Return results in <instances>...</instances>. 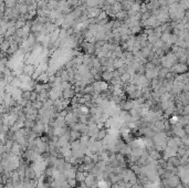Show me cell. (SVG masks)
Here are the masks:
<instances>
[{"instance_id":"6da1fadb","label":"cell","mask_w":189,"mask_h":188,"mask_svg":"<svg viewBox=\"0 0 189 188\" xmlns=\"http://www.w3.org/2000/svg\"><path fill=\"white\" fill-rule=\"evenodd\" d=\"M173 71H175L176 73H178V74H180V73H184L187 71V65L184 63H181V62H179V63L175 64L174 65V69Z\"/></svg>"},{"instance_id":"3957f363","label":"cell","mask_w":189,"mask_h":188,"mask_svg":"<svg viewBox=\"0 0 189 188\" xmlns=\"http://www.w3.org/2000/svg\"><path fill=\"white\" fill-rule=\"evenodd\" d=\"M113 74L111 72H105L103 73V79H104V81H111L113 80Z\"/></svg>"},{"instance_id":"277c9868","label":"cell","mask_w":189,"mask_h":188,"mask_svg":"<svg viewBox=\"0 0 189 188\" xmlns=\"http://www.w3.org/2000/svg\"><path fill=\"white\" fill-rule=\"evenodd\" d=\"M84 173H77V176H75V178H77V180H80V181H83V180L86 179V177L83 175Z\"/></svg>"},{"instance_id":"7a4b0ae2","label":"cell","mask_w":189,"mask_h":188,"mask_svg":"<svg viewBox=\"0 0 189 188\" xmlns=\"http://www.w3.org/2000/svg\"><path fill=\"white\" fill-rule=\"evenodd\" d=\"M74 91H72L71 89H66L63 91V97H64L65 100H69V99H71L73 95H74Z\"/></svg>"},{"instance_id":"5b68a950","label":"cell","mask_w":189,"mask_h":188,"mask_svg":"<svg viewBox=\"0 0 189 188\" xmlns=\"http://www.w3.org/2000/svg\"><path fill=\"white\" fill-rule=\"evenodd\" d=\"M121 80L124 82V81H128L129 80V75L127 74V73H125V74H123V75L121 76Z\"/></svg>"}]
</instances>
